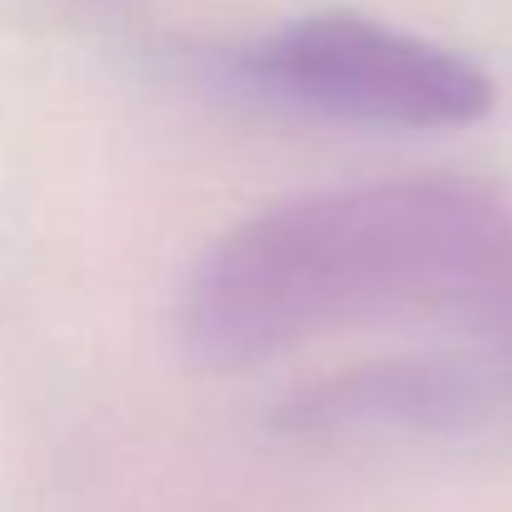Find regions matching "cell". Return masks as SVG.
Wrapping results in <instances>:
<instances>
[{"label": "cell", "instance_id": "cell-3", "mask_svg": "<svg viewBox=\"0 0 512 512\" xmlns=\"http://www.w3.org/2000/svg\"><path fill=\"white\" fill-rule=\"evenodd\" d=\"M512 403V343L478 353L358 363L299 388L279 423L294 433H463Z\"/></svg>", "mask_w": 512, "mask_h": 512}, {"label": "cell", "instance_id": "cell-1", "mask_svg": "<svg viewBox=\"0 0 512 512\" xmlns=\"http://www.w3.org/2000/svg\"><path fill=\"white\" fill-rule=\"evenodd\" d=\"M512 343V194L403 174L294 194L224 229L189 269L174 334L209 368H254L358 329Z\"/></svg>", "mask_w": 512, "mask_h": 512}, {"label": "cell", "instance_id": "cell-2", "mask_svg": "<svg viewBox=\"0 0 512 512\" xmlns=\"http://www.w3.org/2000/svg\"><path fill=\"white\" fill-rule=\"evenodd\" d=\"M244 75L314 115L378 130H448L493 110L483 65L358 10L279 25L244 50Z\"/></svg>", "mask_w": 512, "mask_h": 512}]
</instances>
